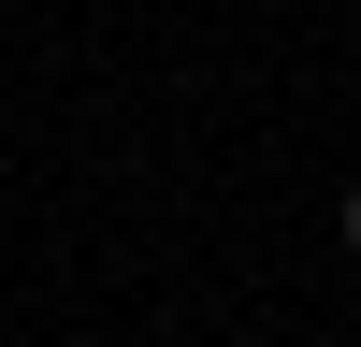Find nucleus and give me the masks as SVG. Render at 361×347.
Wrapping results in <instances>:
<instances>
[{
	"label": "nucleus",
	"mask_w": 361,
	"mask_h": 347,
	"mask_svg": "<svg viewBox=\"0 0 361 347\" xmlns=\"http://www.w3.org/2000/svg\"><path fill=\"white\" fill-rule=\"evenodd\" d=\"M347 260H361V188H347Z\"/></svg>",
	"instance_id": "obj_1"
}]
</instances>
